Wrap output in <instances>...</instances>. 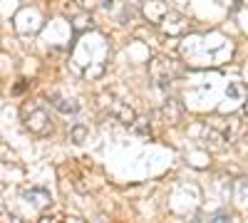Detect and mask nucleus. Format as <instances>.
Returning a JSON list of instances; mask_svg holds the SVG:
<instances>
[{"mask_svg": "<svg viewBox=\"0 0 248 223\" xmlns=\"http://www.w3.org/2000/svg\"><path fill=\"white\" fill-rule=\"evenodd\" d=\"M159 28H161L164 32H169V35H179V32H184V30H186V20H184L176 10H171V8H169V13L159 20Z\"/></svg>", "mask_w": 248, "mask_h": 223, "instance_id": "423d86ee", "label": "nucleus"}, {"mask_svg": "<svg viewBox=\"0 0 248 223\" xmlns=\"http://www.w3.org/2000/svg\"><path fill=\"white\" fill-rule=\"evenodd\" d=\"M109 40L99 30H85L70 52V70L85 79H97L105 74L107 62H109Z\"/></svg>", "mask_w": 248, "mask_h": 223, "instance_id": "f257e3e1", "label": "nucleus"}, {"mask_svg": "<svg viewBox=\"0 0 248 223\" xmlns=\"http://www.w3.org/2000/svg\"><path fill=\"white\" fill-rule=\"evenodd\" d=\"M25 198H28V204H32L35 208H45L52 201L47 189H30V191H25Z\"/></svg>", "mask_w": 248, "mask_h": 223, "instance_id": "0eeeda50", "label": "nucleus"}, {"mask_svg": "<svg viewBox=\"0 0 248 223\" xmlns=\"http://www.w3.org/2000/svg\"><path fill=\"white\" fill-rule=\"evenodd\" d=\"M149 72L154 77V82L159 87H167L169 82H174V79L181 74V65L176 62V59H167V57H156L154 62L149 65Z\"/></svg>", "mask_w": 248, "mask_h": 223, "instance_id": "7ed1b4c3", "label": "nucleus"}, {"mask_svg": "<svg viewBox=\"0 0 248 223\" xmlns=\"http://www.w3.org/2000/svg\"><path fill=\"white\" fill-rule=\"evenodd\" d=\"M144 13H147V17L152 20V23H156V25H159V20L169 13V5H167V3H161V0H152V3H147Z\"/></svg>", "mask_w": 248, "mask_h": 223, "instance_id": "1a4fd4ad", "label": "nucleus"}, {"mask_svg": "<svg viewBox=\"0 0 248 223\" xmlns=\"http://www.w3.org/2000/svg\"><path fill=\"white\" fill-rule=\"evenodd\" d=\"M233 129H236V119H209L206 121V139L216 141V144H229L233 139Z\"/></svg>", "mask_w": 248, "mask_h": 223, "instance_id": "20e7f679", "label": "nucleus"}, {"mask_svg": "<svg viewBox=\"0 0 248 223\" xmlns=\"http://www.w3.org/2000/svg\"><path fill=\"white\" fill-rule=\"evenodd\" d=\"M23 121L25 127L37 134V136H47L52 132V119H50V112L43 102H37V99H32V102H25L23 104Z\"/></svg>", "mask_w": 248, "mask_h": 223, "instance_id": "f03ea898", "label": "nucleus"}, {"mask_svg": "<svg viewBox=\"0 0 248 223\" xmlns=\"http://www.w3.org/2000/svg\"><path fill=\"white\" fill-rule=\"evenodd\" d=\"M107 109H109V114H112L117 121H122V124H127V127H134L137 117H134V112H132V107H129V104L119 102V99H109Z\"/></svg>", "mask_w": 248, "mask_h": 223, "instance_id": "39448f33", "label": "nucleus"}, {"mask_svg": "<svg viewBox=\"0 0 248 223\" xmlns=\"http://www.w3.org/2000/svg\"><path fill=\"white\" fill-rule=\"evenodd\" d=\"M85 136H87V127H82V124H77V127L72 129V139L77 141V144H82V141H85Z\"/></svg>", "mask_w": 248, "mask_h": 223, "instance_id": "9d476101", "label": "nucleus"}, {"mask_svg": "<svg viewBox=\"0 0 248 223\" xmlns=\"http://www.w3.org/2000/svg\"><path fill=\"white\" fill-rule=\"evenodd\" d=\"M50 104L55 109H60L62 114H77L79 112V104L75 102V99H65V97H60V94H52L50 97Z\"/></svg>", "mask_w": 248, "mask_h": 223, "instance_id": "6e6552de", "label": "nucleus"}]
</instances>
